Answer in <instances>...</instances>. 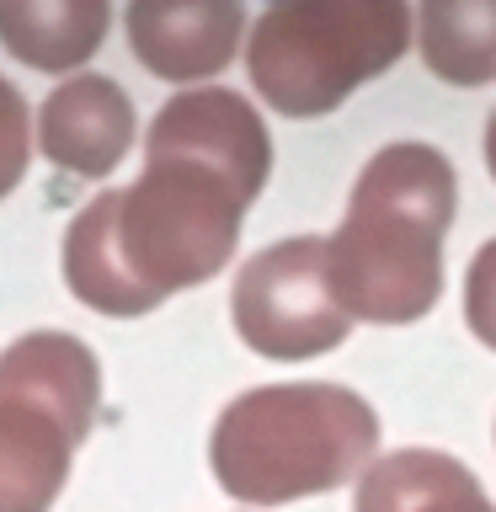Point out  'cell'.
<instances>
[{"label": "cell", "mask_w": 496, "mask_h": 512, "mask_svg": "<svg viewBox=\"0 0 496 512\" xmlns=\"http://www.w3.org/2000/svg\"><path fill=\"white\" fill-rule=\"evenodd\" d=\"M486 171H491V182H496V112L486 118Z\"/></svg>", "instance_id": "obj_14"}, {"label": "cell", "mask_w": 496, "mask_h": 512, "mask_svg": "<svg viewBox=\"0 0 496 512\" xmlns=\"http://www.w3.org/2000/svg\"><path fill=\"white\" fill-rule=\"evenodd\" d=\"M411 48L400 0H294L256 16L246 75L283 118H320Z\"/></svg>", "instance_id": "obj_4"}, {"label": "cell", "mask_w": 496, "mask_h": 512, "mask_svg": "<svg viewBox=\"0 0 496 512\" xmlns=\"http://www.w3.org/2000/svg\"><path fill=\"white\" fill-rule=\"evenodd\" d=\"M459 176L438 144L395 139L352 182L347 214L326 240L336 304L352 320L411 326L443 294V235Z\"/></svg>", "instance_id": "obj_2"}, {"label": "cell", "mask_w": 496, "mask_h": 512, "mask_svg": "<svg viewBox=\"0 0 496 512\" xmlns=\"http://www.w3.org/2000/svg\"><path fill=\"white\" fill-rule=\"evenodd\" d=\"M272 171L267 123L230 86L176 91L144 134L134 187H107L64 230V283L96 315H150L230 267Z\"/></svg>", "instance_id": "obj_1"}, {"label": "cell", "mask_w": 496, "mask_h": 512, "mask_svg": "<svg viewBox=\"0 0 496 512\" xmlns=\"http://www.w3.org/2000/svg\"><path fill=\"white\" fill-rule=\"evenodd\" d=\"M422 64L448 86L470 91L496 80V0H427L416 6Z\"/></svg>", "instance_id": "obj_11"}, {"label": "cell", "mask_w": 496, "mask_h": 512, "mask_svg": "<svg viewBox=\"0 0 496 512\" xmlns=\"http://www.w3.org/2000/svg\"><path fill=\"white\" fill-rule=\"evenodd\" d=\"M352 512H496V502L454 454L395 448L358 475Z\"/></svg>", "instance_id": "obj_9"}, {"label": "cell", "mask_w": 496, "mask_h": 512, "mask_svg": "<svg viewBox=\"0 0 496 512\" xmlns=\"http://www.w3.org/2000/svg\"><path fill=\"white\" fill-rule=\"evenodd\" d=\"M246 11L235 0H139L128 6V48L150 75L192 86L235 59Z\"/></svg>", "instance_id": "obj_8"}, {"label": "cell", "mask_w": 496, "mask_h": 512, "mask_svg": "<svg viewBox=\"0 0 496 512\" xmlns=\"http://www.w3.org/2000/svg\"><path fill=\"white\" fill-rule=\"evenodd\" d=\"M230 315L240 342L278 363L320 358L352 331V315L336 304L320 235H294L256 251L230 288Z\"/></svg>", "instance_id": "obj_6"}, {"label": "cell", "mask_w": 496, "mask_h": 512, "mask_svg": "<svg viewBox=\"0 0 496 512\" xmlns=\"http://www.w3.org/2000/svg\"><path fill=\"white\" fill-rule=\"evenodd\" d=\"M379 416L347 384H262L219 411L208 464L224 496L283 507L336 491L374 464Z\"/></svg>", "instance_id": "obj_3"}, {"label": "cell", "mask_w": 496, "mask_h": 512, "mask_svg": "<svg viewBox=\"0 0 496 512\" xmlns=\"http://www.w3.org/2000/svg\"><path fill=\"white\" fill-rule=\"evenodd\" d=\"M464 320L496 352V240H486L475 251L470 272H464Z\"/></svg>", "instance_id": "obj_13"}, {"label": "cell", "mask_w": 496, "mask_h": 512, "mask_svg": "<svg viewBox=\"0 0 496 512\" xmlns=\"http://www.w3.org/2000/svg\"><path fill=\"white\" fill-rule=\"evenodd\" d=\"M27 155H32V123H27V102L22 91L0 75V198L16 192V182L27 176Z\"/></svg>", "instance_id": "obj_12"}, {"label": "cell", "mask_w": 496, "mask_h": 512, "mask_svg": "<svg viewBox=\"0 0 496 512\" xmlns=\"http://www.w3.org/2000/svg\"><path fill=\"white\" fill-rule=\"evenodd\" d=\"M102 363L70 331H27L0 352V512H48L96 427Z\"/></svg>", "instance_id": "obj_5"}, {"label": "cell", "mask_w": 496, "mask_h": 512, "mask_svg": "<svg viewBox=\"0 0 496 512\" xmlns=\"http://www.w3.org/2000/svg\"><path fill=\"white\" fill-rule=\"evenodd\" d=\"M134 102L112 75H70L38 107V150L70 176H112L134 150Z\"/></svg>", "instance_id": "obj_7"}, {"label": "cell", "mask_w": 496, "mask_h": 512, "mask_svg": "<svg viewBox=\"0 0 496 512\" xmlns=\"http://www.w3.org/2000/svg\"><path fill=\"white\" fill-rule=\"evenodd\" d=\"M107 0H0V43L32 70H75L107 38Z\"/></svg>", "instance_id": "obj_10"}]
</instances>
